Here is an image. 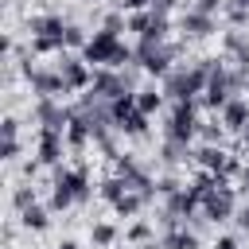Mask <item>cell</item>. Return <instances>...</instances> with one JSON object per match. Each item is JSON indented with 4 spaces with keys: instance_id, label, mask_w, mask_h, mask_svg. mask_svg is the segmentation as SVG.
<instances>
[{
    "instance_id": "1",
    "label": "cell",
    "mask_w": 249,
    "mask_h": 249,
    "mask_svg": "<svg viewBox=\"0 0 249 249\" xmlns=\"http://www.w3.org/2000/svg\"><path fill=\"white\" fill-rule=\"evenodd\" d=\"M210 66H214V58H198L191 66H175L163 78V97H171V101H195V97H202Z\"/></svg>"
},
{
    "instance_id": "2",
    "label": "cell",
    "mask_w": 249,
    "mask_h": 249,
    "mask_svg": "<svg viewBox=\"0 0 249 249\" xmlns=\"http://www.w3.org/2000/svg\"><path fill=\"white\" fill-rule=\"evenodd\" d=\"M82 58L93 62V66H101V70H124V62H136L132 47L121 43V35H113V31H97L82 47Z\"/></svg>"
},
{
    "instance_id": "3",
    "label": "cell",
    "mask_w": 249,
    "mask_h": 249,
    "mask_svg": "<svg viewBox=\"0 0 249 249\" xmlns=\"http://www.w3.org/2000/svg\"><path fill=\"white\" fill-rule=\"evenodd\" d=\"M198 109H195V101H175L171 105V117H167V124H163V140H183V144H191V136H198Z\"/></svg>"
},
{
    "instance_id": "4",
    "label": "cell",
    "mask_w": 249,
    "mask_h": 249,
    "mask_svg": "<svg viewBox=\"0 0 249 249\" xmlns=\"http://www.w3.org/2000/svg\"><path fill=\"white\" fill-rule=\"evenodd\" d=\"M132 54H136V66L148 70V74H156V78H167V74L175 70V66H171L175 47H167V43H148V39H140Z\"/></svg>"
},
{
    "instance_id": "5",
    "label": "cell",
    "mask_w": 249,
    "mask_h": 249,
    "mask_svg": "<svg viewBox=\"0 0 249 249\" xmlns=\"http://www.w3.org/2000/svg\"><path fill=\"white\" fill-rule=\"evenodd\" d=\"M89 89H93L101 101H109V105H113L117 97H124V93H136V89H132V74H128V70H97Z\"/></svg>"
},
{
    "instance_id": "6",
    "label": "cell",
    "mask_w": 249,
    "mask_h": 249,
    "mask_svg": "<svg viewBox=\"0 0 249 249\" xmlns=\"http://www.w3.org/2000/svg\"><path fill=\"white\" fill-rule=\"evenodd\" d=\"M202 214H206L214 226L233 218V187H230L226 179H214V187H210L206 198H202Z\"/></svg>"
},
{
    "instance_id": "7",
    "label": "cell",
    "mask_w": 249,
    "mask_h": 249,
    "mask_svg": "<svg viewBox=\"0 0 249 249\" xmlns=\"http://www.w3.org/2000/svg\"><path fill=\"white\" fill-rule=\"evenodd\" d=\"M195 160L202 163V171H210V175H218V179H230V175L241 171V163H237L222 144H202V148L195 152Z\"/></svg>"
},
{
    "instance_id": "8",
    "label": "cell",
    "mask_w": 249,
    "mask_h": 249,
    "mask_svg": "<svg viewBox=\"0 0 249 249\" xmlns=\"http://www.w3.org/2000/svg\"><path fill=\"white\" fill-rule=\"evenodd\" d=\"M58 74H62L66 93H74V89H89V86H93V74H89V62H86V58L62 54V58H58Z\"/></svg>"
},
{
    "instance_id": "9",
    "label": "cell",
    "mask_w": 249,
    "mask_h": 249,
    "mask_svg": "<svg viewBox=\"0 0 249 249\" xmlns=\"http://www.w3.org/2000/svg\"><path fill=\"white\" fill-rule=\"evenodd\" d=\"M35 121H39L43 128H54V132H66V124L74 121V109H66V105H58L54 97H39V105H35Z\"/></svg>"
},
{
    "instance_id": "10",
    "label": "cell",
    "mask_w": 249,
    "mask_h": 249,
    "mask_svg": "<svg viewBox=\"0 0 249 249\" xmlns=\"http://www.w3.org/2000/svg\"><path fill=\"white\" fill-rule=\"evenodd\" d=\"M27 82H31V93H39V97H58V93H66L58 66H54V70H43V66H27Z\"/></svg>"
},
{
    "instance_id": "11",
    "label": "cell",
    "mask_w": 249,
    "mask_h": 249,
    "mask_svg": "<svg viewBox=\"0 0 249 249\" xmlns=\"http://www.w3.org/2000/svg\"><path fill=\"white\" fill-rule=\"evenodd\" d=\"M179 31H183L187 39H206V35L218 31V19L206 16V12H198V8H187V12L179 16Z\"/></svg>"
},
{
    "instance_id": "12",
    "label": "cell",
    "mask_w": 249,
    "mask_h": 249,
    "mask_svg": "<svg viewBox=\"0 0 249 249\" xmlns=\"http://www.w3.org/2000/svg\"><path fill=\"white\" fill-rule=\"evenodd\" d=\"M51 187H62L66 195H74V202H86V198H89V179H86L82 167H74V171H70V167H58Z\"/></svg>"
},
{
    "instance_id": "13",
    "label": "cell",
    "mask_w": 249,
    "mask_h": 249,
    "mask_svg": "<svg viewBox=\"0 0 249 249\" xmlns=\"http://www.w3.org/2000/svg\"><path fill=\"white\" fill-rule=\"evenodd\" d=\"M62 148H66V132H54V128H39V163L54 167L62 160Z\"/></svg>"
},
{
    "instance_id": "14",
    "label": "cell",
    "mask_w": 249,
    "mask_h": 249,
    "mask_svg": "<svg viewBox=\"0 0 249 249\" xmlns=\"http://www.w3.org/2000/svg\"><path fill=\"white\" fill-rule=\"evenodd\" d=\"M66 27L70 23H62V16H35L31 19V35H43V39H62L66 43Z\"/></svg>"
},
{
    "instance_id": "15",
    "label": "cell",
    "mask_w": 249,
    "mask_h": 249,
    "mask_svg": "<svg viewBox=\"0 0 249 249\" xmlns=\"http://www.w3.org/2000/svg\"><path fill=\"white\" fill-rule=\"evenodd\" d=\"M222 124H226L230 132H241V128L249 124V101H245V97H233V101L222 109Z\"/></svg>"
},
{
    "instance_id": "16",
    "label": "cell",
    "mask_w": 249,
    "mask_h": 249,
    "mask_svg": "<svg viewBox=\"0 0 249 249\" xmlns=\"http://www.w3.org/2000/svg\"><path fill=\"white\" fill-rule=\"evenodd\" d=\"M93 140V132H89V124H86V117H78L74 113V121L66 124V148H74V152H82L86 144Z\"/></svg>"
},
{
    "instance_id": "17",
    "label": "cell",
    "mask_w": 249,
    "mask_h": 249,
    "mask_svg": "<svg viewBox=\"0 0 249 249\" xmlns=\"http://www.w3.org/2000/svg\"><path fill=\"white\" fill-rule=\"evenodd\" d=\"M160 160H163L167 167H179V163L195 160V152H191V144H183V140H163V148H160Z\"/></svg>"
},
{
    "instance_id": "18",
    "label": "cell",
    "mask_w": 249,
    "mask_h": 249,
    "mask_svg": "<svg viewBox=\"0 0 249 249\" xmlns=\"http://www.w3.org/2000/svg\"><path fill=\"white\" fill-rule=\"evenodd\" d=\"M160 249H198V233H191L187 226L167 230V233H163V241H160Z\"/></svg>"
},
{
    "instance_id": "19",
    "label": "cell",
    "mask_w": 249,
    "mask_h": 249,
    "mask_svg": "<svg viewBox=\"0 0 249 249\" xmlns=\"http://www.w3.org/2000/svg\"><path fill=\"white\" fill-rule=\"evenodd\" d=\"M128 191H136V187H132V183H128L124 175H109V179L101 183V198H105L109 206H113V202H121V198H124Z\"/></svg>"
},
{
    "instance_id": "20",
    "label": "cell",
    "mask_w": 249,
    "mask_h": 249,
    "mask_svg": "<svg viewBox=\"0 0 249 249\" xmlns=\"http://www.w3.org/2000/svg\"><path fill=\"white\" fill-rule=\"evenodd\" d=\"M117 132H124V136H144V132H148V113H140V109L124 113V117L117 121Z\"/></svg>"
},
{
    "instance_id": "21",
    "label": "cell",
    "mask_w": 249,
    "mask_h": 249,
    "mask_svg": "<svg viewBox=\"0 0 249 249\" xmlns=\"http://www.w3.org/2000/svg\"><path fill=\"white\" fill-rule=\"evenodd\" d=\"M136 109L140 113H160L163 109V89H156V86H148V89H136Z\"/></svg>"
},
{
    "instance_id": "22",
    "label": "cell",
    "mask_w": 249,
    "mask_h": 249,
    "mask_svg": "<svg viewBox=\"0 0 249 249\" xmlns=\"http://www.w3.org/2000/svg\"><path fill=\"white\" fill-rule=\"evenodd\" d=\"M144 202H148V198H144V195H140V191H128V195H124V198H121V202H113V210H117V214H121V218H132V214H136V210H140V206H144Z\"/></svg>"
},
{
    "instance_id": "23",
    "label": "cell",
    "mask_w": 249,
    "mask_h": 249,
    "mask_svg": "<svg viewBox=\"0 0 249 249\" xmlns=\"http://www.w3.org/2000/svg\"><path fill=\"white\" fill-rule=\"evenodd\" d=\"M19 222H23L27 230H47V222H51V218H47V210H43V206L35 202V206H27V210H19Z\"/></svg>"
},
{
    "instance_id": "24",
    "label": "cell",
    "mask_w": 249,
    "mask_h": 249,
    "mask_svg": "<svg viewBox=\"0 0 249 249\" xmlns=\"http://www.w3.org/2000/svg\"><path fill=\"white\" fill-rule=\"evenodd\" d=\"M89 237H93V245H101V249H109V245L117 241V230H113L109 222H97V226H89Z\"/></svg>"
},
{
    "instance_id": "25",
    "label": "cell",
    "mask_w": 249,
    "mask_h": 249,
    "mask_svg": "<svg viewBox=\"0 0 249 249\" xmlns=\"http://www.w3.org/2000/svg\"><path fill=\"white\" fill-rule=\"evenodd\" d=\"M198 136H202L206 144H222V136H226V124H222V117H218V121H206V124H198Z\"/></svg>"
},
{
    "instance_id": "26",
    "label": "cell",
    "mask_w": 249,
    "mask_h": 249,
    "mask_svg": "<svg viewBox=\"0 0 249 249\" xmlns=\"http://www.w3.org/2000/svg\"><path fill=\"white\" fill-rule=\"evenodd\" d=\"M124 237H128L132 245H148V241H152V222H132Z\"/></svg>"
},
{
    "instance_id": "27",
    "label": "cell",
    "mask_w": 249,
    "mask_h": 249,
    "mask_svg": "<svg viewBox=\"0 0 249 249\" xmlns=\"http://www.w3.org/2000/svg\"><path fill=\"white\" fill-rule=\"evenodd\" d=\"M66 43L62 39H43V35H31V51L35 54H51V51H62Z\"/></svg>"
},
{
    "instance_id": "28",
    "label": "cell",
    "mask_w": 249,
    "mask_h": 249,
    "mask_svg": "<svg viewBox=\"0 0 249 249\" xmlns=\"http://www.w3.org/2000/svg\"><path fill=\"white\" fill-rule=\"evenodd\" d=\"M152 16H156L152 8H148V12H132V16H128V31L144 35V31H148V23H152Z\"/></svg>"
},
{
    "instance_id": "29",
    "label": "cell",
    "mask_w": 249,
    "mask_h": 249,
    "mask_svg": "<svg viewBox=\"0 0 249 249\" xmlns=\"http://www.w3.org/2000/svg\"><path fill=\"white\" fill-rule=\"evenodd\" d=\"M12 202H16V210H27V206H35V191H31V187H16Z\"/></svg>"
},
{
    "instance_id": "30",
    "label": "cell",
    "mask_w": 249,
    "mask_h": 249,
    "mask_svg": "<svg viewBox=\"0 0 249 249\" xmlns=\"http://www.w3.org/2000/svg\"><path fill=\"white\" fill-rule=\"evenodd\" d=\"M124 27H128V19H124L121 12H109V16H105V27H101V31H113V35H121Z\"/></svg>"
},
{
    "instance_id": "31",
    "label": "cell",
    "mask_w": 249,
    "mask_h": 249,
    "mask_svg": "<svg viewBox=\"0 0 249 249\" xmlns=\"http://www.w3.org/2000/svg\"><path fill=\"white\" fill-rule=\"evenodd\" d=\"M86 43H89L86 31H82L78 23H70V27H66V47H86Z\"/></svg>"
},
{
    "instance_id": "32",
    "label": "cell",
    "mask_w": 249,
    "mask_h": 249,
    "mask_svg": "<svg viewBox=\"0 0 249 249\" xmlns=\"http://www.w3.org/2000/svg\"><path fill=\"white\" fill-rule=\"evenodd\" d=\"M214 249H237V237L222 233V237H214Z\"/></svg>"
},
{
    "instance_id": "33",
    "label": "cell",
    "mask_w": 249,
    "mask_h": 249,
    "mask_svg": "<svg viewBox=\"0 0 249 249\" xmlns=\"http://www.w3.org/2000/svg\"><path fill=\"white\" fill-rule=\"evenodd\" d=\"M237 226H241V230H249V198L237 206Z\"/></svg>"
},
{
    "instance_id": "34",
    "label": "cell",
    "mask_w": 249,
    "mask_h": 249,
    "mask_svg": "<svg viewBox=\"0 0 249 249\" xmlns=\"http://www.w3.org/2000/svg\"><path fill=\"white\" fill-rule=\"evenodd\" d=\"M237 183H241V191H245V198H249V163L237 171Z\"/></svg>"
},
{
    "instance_id": "35",
    "label": "cell",
    "mask_w": 249,
    "mask_h": 249,
    "mask_svg": "<svg viewBox=\"0 0 249 249\" xmlns=\"http://www.w3.org/2000/svg\"><path fill=\"white\" fill-rule=\"evenodd\" d=\"M16 132H19V128H16V121L8 117V121H4V140H16Z\"/></svg>"
},
{
    "instance_id": "36",
    "label": "cell",
    "mask_w": 249,
    "mask_h": 249,
    "mask_svg": "<svg viewBox=\"0 0 249 249\" xmlns=\"http://www.w3.org/2000/svg\"><path fill=\"white\" fill-rule=\"evenodd\" d=\"M237 140H241V152H245V156H249V124H245V128H241V132H237Z\"/></svg>"
},
{
    "instance_id": "37",
    "label": "cell",
    "mask_w": 249,
    "mask_h": 249,
    "mask_svg": "<svg viewBox=\"0 0 249 249\" xmlns=\"http://www.w3.org/2000/svg\"><path fill=\"white\" fill-rule=\"evenodd\" d=\"M230 4H233V8H245V12H249V0H230Z\"/></svg>"
},
{
    "instance_id": "38",
    "label": "cell",
    "mask_w": 249,
    "mask_h": 249,
    "mask_svg": "<svg viewBox=\"0 0 249 249\" xmlns=\"http://www.w3.org/2000/svg\"><path fill=\"white\" fill-rule=\"evenodd\" d=\"M58 249H78V241H62V245H58Z\"/></svg>"
}]
</instances>
